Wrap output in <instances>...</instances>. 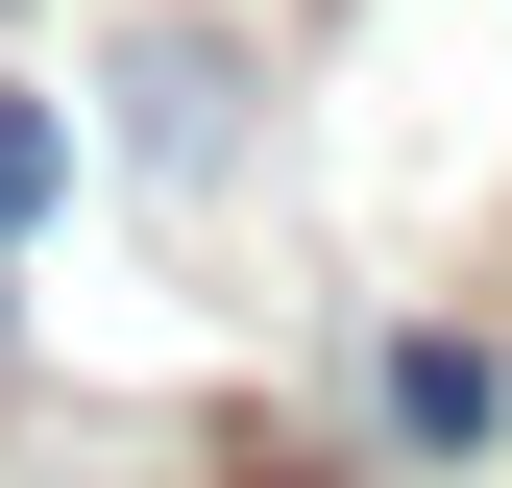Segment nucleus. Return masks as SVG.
I'll return each mask as SVG.
<instances>
[{"instance_id":"1","label":"nucleus","mask_w":512,"mask_h":488,"mask_svg":"<svg viewBox=\"0 0 512 488\" xmlns=\"http://www.w3.org/2000/svg\"><path fill=\"white\" fill-rule=\"evenodd\" d=\"M220 147H244V49H220V25H147V49H122V171L196 196Z\"/></svg>"},{"instance_id":"2","label":"nucleus","mask_w":512,"mask_h":488,"mask_svg":"<svg viewBox=\"0 0 512 488\" xmlns=\"http://www.w3.org/2000/svg\"><path fill=\"white\" fill-rule=\"evenodd\" d=\"M488 415H512V391H488V366H464V342H391V440H439V464H464V440H488Z\"/></svg>"},{"instance_id":"3","label":"nucleus","mask_w":512,"mask_h":488,"mask_svg":"<svg viewBox=\"0 0 512 488\" xmlns=\"http://www.w3.org/2000/svg\"><path fill=\"white\" fill-rule=\"evenodd\" d=\"M25 220H49V122L0 98V244H25Z\"/></svg>"}]
</instances>
